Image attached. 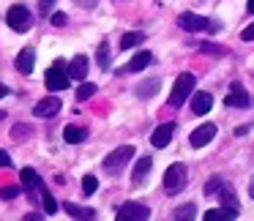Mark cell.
<instances>
[{"instance_id":"6da1fadb","label":"cell","mask_w":254,"mask_h":221,"mask_svg":"<svg viewBox=\"0 0 254 221\" xmlns=\"http://www.w3.org/2000/svg\"><path fill=\"white\" fill-rule=\"evenodd\" d=\"M44 82H47V88H50L52 93H58V90H66L68 82H71V74H68L66 63H63V60H55V63H52V66L47 68V74H44Z\"/></svg>"},{"instance_id":"7a4b0ae2","label":"cell","mask_w":254,"mask_h":221,"mask_svg":"<svg viewBox=\"0 0 254 221\" xmlns=\"http://www.w3.org/2000/svg\"><path fill=\"white\" fill-rule=\"evenodd\" d=\"M131 159H134V145H121V148H115V150H112V153L104 159L107 175H121L123 166H126Z\"/></svg>"},{"instance_id":"3957f363","label":"cell","mask_w":254,"mask_h":221,"mask_svg":"<svg viewBox=\"0 0 254 221\" xmlns=\"http://www.w3.org/2000/svg\"><path fill=\"white\" fill-rule=\"evenodd\" d=\"M186 180H189V172H186V166H183V164L167 166V172H164V191L172 197V194H178V191L186 188Z\"/></svg>"},{"instance_id":"277c9868","label":"cell","mask_w":254,"mask_h":221,"mask_svg":"<svg viewBox=\"0 0 254 221\" xmlns=\"http://www.w3.org/2000/svg\"><path fill=\"white\" fill-rule=\"evenodd\" d=\"M194 85H197V79H194V74H181V77L175 79V85H172V93H170V104L172 107H181L183 101L191 96V90H194Z\"/></svg>"},{"instance_id":"5b68a950","label":"cell","mask_w":254,"mask_h":221,"mask_svg":"<svg viewBox=\"0 0 254 221\" xmlns=\"http://www.w3.org/2000/svg\"><path fill=\"white\" fill-rule=\"evenodd\" d=\"M6 22L11 30H17V33H25V30H30V25H33V14L28 11L25 6H11L6 14Z\"/></svg>"},{"instance_id":"8992f818","label":"cell","mask_w":254,"mask_h":221,"mask_svg":"<svg viewBox=\"0 0 254 221\" xmlns=\"http://www.w3.org/2000/svg\"><path fill=\"white\" fill-rule=\"evenodd\" d=\"M128 219L145 221V219H150V210L145 208V205H139V202H126V205H121V210H118V221H128Z\"/></svg>"},{"instance_id":"52a82bcc","label":"cell","mask_w":254,"mask_h":221,"mask_svg":"<svg viewBox=\"0 0 254 221\" xmlns=\"http://www.w3.org/2000/svg\"><path fill=\"white\" fill-rule=\"evenodd\" d=\"M178 25H181L183 30H189V33H199V30L210 28V22L205 17H199V14H181V17H178Z\"/></svg>"},{"instance_id":"ba28073f","label":"cell","mask_w":254,"mask_h":221,"mask_svg":"<svg viewBox=\"0 0 254 221\" xmlns=\"http://www.w3.org/2000/svg\"><path fill=\"white\" fill-rule=\"evenodd\" d=\"M213 137H216V126H213V123H202L199 128H194V131H191L189 142H191V148H202V145H208Z\"/></svg>"},{"instance_id":"9c48e42d","label":"cell","mask_w":254,"mask_h":221,"mask_svg":"<svg viewBox=\"0 0 254 221\" xmlns=\"http://www.w3.org/2000/svg\"><path fill=\"white\" fill-rule=\"evenodd\" d=\"M224 104L227 107H249V93L243 90V85L241 82H232L230 85V93H227V99H224Z\"/></svg>"},{"instance_id":"30bf717a","label":"cell","mask_w":254,"mask_h":221,"mask_svg":"<svg viewBox=\"0 0 254 221\" xmlns=\"http://www.w3.org/2000/svg\"><path fill=\"white\" fill-rule=\"evenodd\" d=\"M172 134H175V123H161L159 128L153 131V137H150V145L153 148H167L170 145V139H172Z\"/></svg>"},{"instance_id":"8fae6325","label":"cell","mask_w":254,"mask_h":221,"mask_svg":"<svg viewBox=\"0 0 254 221\" xmlns=\"http://www.w3.org/2000/svg\"><path fill=\"white\" fill-rule=\"evenodd\" d=\"M61 112V99H55V96H50V99L39 101V104L33 107V115L36 117H52Z\"/></svg>"},{"instance_id":"7c38bea8","label":"cell","mask_w":254,"mask_h":221,"mask_svg":"<svg viewBox=\"0 0 254 221\" xmlns=\"http://www.w3.org/2000/svg\"><path fill=\"white\" fill-rule=\"evenodd\" d=\"M210 107H213V96H210V93H197V96L191 99V110H194V115H208Z\"/></svg>"},{"instance_id":"4fadbf2b","label":"cell","mask_w":254,"mask_h":221,"mask_svg":"<svg viewBox=\"0 0 254 221\" xmlns=\"http://www.w3.org/2000/svg\"><path fill=\"white\" fill-rule=\"evenodd\" d=\"M68 74H71V79H85L88 77V57L85 55H77L71 63H68Z\"/></svg>"},{"instance_id":"5bb4252c","label":"cell","mask_w":254,"mask_h":221,"mask_svg":"<svg viewBox=\"0 0 254 221\" xmlns=\"http://www.w3.org/2000/svg\"><path fill=\"white\" fill-rule=\"evenodd\" d=\"M150 63H153V55H150V52H139V55H134L131 60H128V66L123 68V71H142Z\"/></svg>"},{"instance_id":"9a60e30c","label":"cell","mask_w":254,"mask_h":221,"mask_svg":"<svg viewBox=\"0 0 254 221\" xmlns=\"http://www.w3.org/2000/svg\"><path fill=\"white\" fill-rule=\"evenodd\" d=\"M63 139H66L68 145H79V142H85V139H88V131H85V128H79V126H66Z\"/></svg>"},{"instance_id":"2e32d148","label":"cell","mask_w":254,"mask_h":221,"mask_svg":"<svg viewBox=\"0 0 254 221\" xmlns=\"http://www.w3.org/2000/svg\"><path fill=\"white\" fill-rule=\"evenodd\" d=\"M22 183H25L28 188H39V191L44 188V180H41V175H39L36 169H30V166H22Z\"/></svg>"},{"instance_id":"e0dca14e","label":"cell","mask_w":254,"mask_h":221,"mask_svg":"<svg viewBox=\"0 0 254 221\" xmlns=\"http://www.w3.org/2000/svg\"><path fill=\"white\" fill-rule=\"evenodd\" d=\"M150 166H153V161H150L148 156H142V159L137 161V166H134V175H131V180H134V183H142L145 177H148Z\"/></svg>"},{"instance_id":"ac0fdd59","label":"cell","mask_w":254,"mask_h":221,"mask_svg":"<svg viewBox=\"0 0 254 221\" xmlns=\"http://www.w3.org/2000/svg\"><path fill=\"white\" fill-rule=\"evenodd\" d=\"M205 221H224V219H238V210L232 208H216V210H208L202 216Z\"/></svg>"},{"instance_id":"d6986e66","label":"cell","mask_w":254,"mask_h":221,"mask_svg":"<svg viewBox=\"0 0 254 221\" xmlns=\"http://www.w3.org/2000/svg\"><path fill=\"white\" fill-rule=\"evenodd\" d=\"M17 71H22V74L33 71V50H22L17 55Z\"/></svg>"},{"instance_id":"ffe728a7","label":"cell","mask_w":254,"mask_h":221,"mask_svg":"<svg viewBox=\"0 0 254 221\" xmlns=\"http://www.w3.org/2000/svg\"><path fill=\"white\" fill-rule=\"evenodd\" d=\"M66 213L74 216V219H96L93 208H79V205H74V202H66Z\"/></svg>"},{"instance_id":"44dd1931","label":"cell","mask_w":254,"mask_h":221,"mask_svg":"<svg viewBox=\"0 0 254 221\" xmlns=\"http://www.w3.org/2000/svg\"><path fill=\"white\" fill-rule=\"evenodd\" d=\"M145 41V33L142 30H131V33H126L121 39V50H131V47H137V44H142Z\"/></svg>"},{"instance_id":"7402d4cb","label":"cell","mask_w":254,"mask_h":221,"mask_svg":"<svg viewBox=\"0 0 254 221\" xmlns=\"http://www.w3.org/2000/svg\"><path fill=\"white\" fill-rule=\"evenodd\" d=\"M93 93H96V85H93V82H82V85L77 88V101H88Z\"/></svg>"},{"instance_id":"603a6c76","label":"cell","mask_w":254,"mask_h":221,"mask_svg":"<svg viewBox=\"0 0 254 221\" xmlns=\"http://www.w3.org/2000/svg\"><path fill=\"white\" fill-rule=\"evenodd\" d=\"M99 66L104 68V71L110 68V44H107V41L99 44Z\"/></svg>"},{"instance_id":"cb8c5ba5","label":"cell","mask_w":254,"mask_h":221,"mask_svg":"<svg viewBox=\"0 0 254 221\" xmlns=\"http://www.w3.org/2000/svg\"><path fill=\"white\" fill-rule=\"evenodd\" d=\"M194 216H197V208H194V205H183V208H178L175 213H172V219H194Z\"/></svg>"},{"instance_id":"d4e9b609","label":"cell","mask_w":254,"mask_h":221,"mask_svg":"<svg viewBox=\"0 0 254 221\" xmlns=\"http://www.w3.org/2000/svg\"><path fill=\"white\" fill-rule=\"evenodd\" d=\"M41 205H44V210H47V213H55V210H58L55 197H52L50 191H44V188H41Z\"/></svg>"},{"instance_id":"484cf974","label":"cell","mask_w":254,"mask_h":221,"mask_svg":"<svg viewBox=\"0 0 254 221\" xmlns=\"http://www.w3.org/2000/svg\"><path fill=\"white\" fill-rule=\"evenodd\" d=\"M221 202H224V208L238 210V199H235V194H232V188H230V186H227L224 191H221Z\"/></svg>"},{"instance_id":"4316f807","label":"cell","mask_w":254,"mask_h":221,"mask_svg":"<svg viewBox=\"0 0 254 221\" xmlns=\"http://www.w3.org/2000/svg\"><path fill=\"white\" fill-rule=\"evenodd\" d=\"M96 188H99V180H96L93 175H85L82 177V191L90 197V194H96Z\"/></svg>"},{"instance_id":"83f0119b","label":"cell","mask_w":254,"mask_h":221,"mask_svg":"<svg viewBox=\"0 0 254 221\" xmlns=\"http://www.w3.org/2000/svg\"><path fill=\"white\" fill-rule=\"evenodd\" d=\"M11 137L14 139H28L30 137V126H14L11 128Z\"/></svg>"},{"instance_id":"f1b7e54d","label":"cell","mask_w":254,"mask_h":221,"mask_svg":"<svg viewBox=\"0 0 254 221\" xmlns=\"http://www.w3.org/2000/svg\"><path fill=\"white\" fill-rule=\"evenodd\" d=\"M19 191H22L19 186H6V188H0V197H3V199H14Z\"/></svg>"},{"instance_id":"f546056e","label":"cell","mask_w":254,"mask_h":221,"mask_svg":"<svg viewBox=\"0 0 254 221\" xmlns=\"http://www.w3.org/2000/svg\"><path fill=\"white\" fill-rule=\"evenodd\" d=\"M219 186H221V177H210L208 186H205V194H208V197H213V194L219 191Z\"/></svg>"},{"instance_id":"4dcf8cb0","label":"cell","mask_w":254,"mask_h":221,"mask_svg":"<svg viewBox=\"0 0 254 221\" xmlns=\"http://www.w3.org/2000/svg\"><path fill=\"white\" fill-rule=\"evenodd\" d=\"M199 50H202V52H213V55H227L224 47H216V44H202Z\"/></svg>"},{"instance_id":"1f68e13d","label":"cell","mask_w":254,"mask_h":221,"mask_svg":"<svg viewBox=\"0 0 254 221\" xmlns=\"http://www.w3.org/2000/svg\"><path fill=\"white\" fill-rule=\"evenodd\" d=\"M159 90V82H150V85H145V88H139V96H150V93H156Z\"/></svg>"},{"instance_id":"d6a6232c","label":"cell","mask_w":254,"mask_h":221,"mask_svg":"<svg viewBox=\"0 0 254 221\" xmlns=\"http://www.w3.org/2000/svg\"><path fill=\"white\" fill-rule=\"evenodd\" d=\"M241 39L243 41H254V22L249 25V28H243V33H241Z\"/></svg>"},{"instance_id":"836d02e7","label":"cell","mask_w":254,"mask_h":221,"mask_svg":"<svg viewBox=\"0 0 254 221\" xmlns=\"http://www.w3.org/2000/svg\"><path fill=\"white\" fill-rule=\"evenodd\" d=\"M52 25H55V28H63V25H66V14H52Z\"/></svg>"},{"instance_id":"e575fe53","label":"cell","mask_w":254,"mask_h":221,"mask_svg":"<svg viewBox=\"0 0 254 221\" xmlns=\"http://www.w3.org/2000/svg\"><path fill=\"white\" fill-rule=\"evenodd\" d=\"M6 166H11V159H8L6 150H0V169H6Z\"/></svg>"},{"instance_id":"d590c367","label":"cell","mask_w":254,"mask_h":221,"mask_svg":"<svg viewBox=\"0 0 254 221\" xmlns=\"http://www.w3.org/2000/svg\"><path fill=\"white\" fill-rule=\"evenodd\" d=\"M74 3H77V6H82V8H93L99 0H74Z\"/></svg>"},{"instance_id":"8d00e7d4","label":"cell","mask_w":254,"mask_h":221,"mask_svg":"<svg viewBox=\"0 0 254 221\" xmlns=\"http://www.w3.org/2000/svg\"><path fill=\"white\" fill-rule=\"evenodd\" d=\"M41 219V213H28V216H25V221H39Z\"/></svg>"},{"instance_id":"74e56055","label":"cell","mask_w":254,"mask_h":221,"mask_svg":"<svg viewBox=\"0 0 254 221\" xmlns=\"http://www.w3.org/2000/svg\"><path fill=\"white\" fill-rule=\"evenodd\" d=\"M8 93V88H6V85H3V82H0V99H3V96H6Z\"/></svg>"},{"instance_id":"f35d334b","label":"cell","mask_w":254,"mask_h":221,"mask_svg":"<svg viewBox=\"0 0 254 221\" xmlns=\"http://www.w3.org/2000/svg\"><path fill=\"white\" fill-rule=\"evenodd\" d=\"M249 14H254V0H249Z\"/></svg>"},{"instance_id":"ab89813d","label":"cell","mask_w":254,"mask_h":221,"mask_svg":"<svg viewBox=\"0 0 254 221\" xmlns=\"http://www.w3.org/2000/svg\"><path fill=\"white\" fill-rule=\"evenodd\" d=\"M50 3H52V0H41V8H44V6H50Z\"/></svg>"},{"instance_id":"60d3db41","label":"cell","mask_w":254,"mask_h":221,"mask_svg":"<svg viewBox=\"0 0 254 221\" xmlns=\"http://www.w3.org/2000/svg\"><path fill=\"white\" fill-rule=\"evenodd\" d=\"M0 120H6V112H3V110H0Z\"/></svg>"},{"instance_id":"b9f144b4","label":"cell","mask_w":254,"mask_h":221,"mask_svg":"<svg viewBox=\"0 0 254 221\" xmlns=\"http://www.w3.org/2000/svg\"><path fill=\"white\" fill-rule=\"evenodd\" d=\"M249 194H252V199H254V183H252V188H249Z\"/></svg>"}]
</instances>
